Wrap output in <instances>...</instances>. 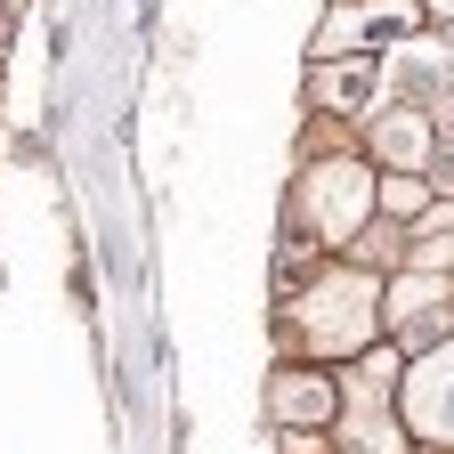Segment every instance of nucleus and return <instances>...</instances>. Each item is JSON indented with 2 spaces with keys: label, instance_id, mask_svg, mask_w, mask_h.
<instances>
[{
  "label": "nucleus",
  "instance_id": "9",
  "mask_svg": "<svg viewBox=\"0 0 454 454\" xmlns=\"http://www.w3.org/2000/svg\"><path fill=\"white\" fill-rule=\"evenodd\" d=\"M438 195H430V179L422 170H381L373 179V219H422Z\"/></svg>",
  "mask_w": 454,
  "mask_h": 454
},
{
  "label": "nucleus",
  "instance_id": "2",
  "mask_svg": "<svg viewBox=\"0 0 454 454\" xmlns=\"http://www.w3.org/2000/svg\"><path fill=\"white\" fill-rule=\"evenodd\" d=\"M373 179H381V170H373L357 146L309 154L301 179H293V203H284V227L309 236L317 252H349L365 227H373Z\"/></svg>",
  "mask_w": 454,
  "mask_h": 454
},
{
  "label": "nucleus",
  "instance_id": "10",
  "mask_svg": "<svg viewBox=\"0 0 454 454\" xmlns=\"http://www.w3.org/2000/svg\"><path fill=\"white\" fill-rule=\"evenodd\" d=\"M422 179H430V195H446V203H454V146H438V154L422 162Z\"/></svg>",
  "mask_w": 454,
  "mask_h": 454
},
{
  "label": "nucleus",
  "instance_id": "6",
  "mask_svg": "<svg viewBox=\"0 0 454 454\" xmlns=\"http://www.w3.org/2000/svg\"><path fill=\"white\" fill-rule=\"evenodd\" d=\"M340 414V389H333V365H301V357H284L268 373V422L276 430H333Z\"/></svg>",
  "mask_w": 454,
  "mask_h": 454
},
{
  "label": "nucleus",
  "instance_id": "1",
  "mask_svg": "<svg viewBox=\"0 0 454 454\" xmlns=\"http://www.w3.org/2000/svg\"><path fill=\"white\" fill-rule=\"evenodd\" d=\"M276 340L309 365H349L381 340V276L365 260H333L276 301Z\"/></svg>",
  "mask_w": 454,
  "mask_h": 454
},
{
  "label": "nucleus",
  "instance_id": "8",
  "mask_svg": "<svg viewBox=\"0 0 454 454\" xmlns=\"http://www.w3.org/2000/svg\"><path fill=\"white\" fill-rule=\"evenodd\" d=\"M325 438H333L340 454H414V438H406V422H389L381 406H340Z\"/></svg>",
  "mask_w": 454,
  "mask_h": 454
},
{
  "label": "nucleus",
  "instance_id": "3",
  "mask_svg": "<svg viewBox=\"0 0 454 454\" xmlns=\"http://www.w3.org/2000/svg\"><path fill=\"white\" fill-rule=\"evenodd\" d=\"M397 422H406L414 446L454 454V333L397 365Z\"/></svg>",
  "mask_w": 454,
  "mask_h": 454
},
{
  "label": "nucleus",
  "instance_id": "11",
  "mask_svg": "<svg viewBox=\"0 0 454 454\" xmlns=\"http://www.w3.org/2000/svg\"><path fill=\"white\" fill-rule=\"evenodd\" d=\"M333 438L325 430H276V454H325Z\"/></svg>",
  "mask_w": 454,
  "mask_h": 454
},
{
  "label": "nucleus",
  "instance_id": "5",
  "mask_svg": "<svg viewBox=\"0 0 454 454\" xmlns=\"http://www.w3.org/2000/svg\"><path fill=\"white\" fill-rule=\"evenodd\" d=\"M309 106L333 114V122H365L373 106H389L381 98V57L373 49H357V57H317V66H309Z\"/></svg>",
  "mask_w": 454,
  "mask_h": 454
},
{
  "label": "nucleus",
  "instance_id": "12",
  "mask_svg": "<svg viewBox=\"0 0 454 454\" xmlns=\"http://www.w3.org/2000/svg\"><path fill=\"white\" fill-rule=\"evenodd\" d=\"M414 9H430V17H446V25H454V0H414Z\"/></svg>",
  "mask_w": 454,
  "mask_h": 454
},
{
  "label": "nucleus",
  "instance_id": "4",
  "mask_svg": "<svg viewBox=\"0 0 454 454\" xmlns=\"http://www.w3.org/2000/svg\"><path fill=\"white\" fill-rule=\"evenodd\" d=\"M454 333V276H422V268H397L381 276V340L389 349H430V340Z\"/></svg>",
  "mask_w": 454,
  "mask_h": 454
},
{
  "label": "nucleus",
  "instance_id": "7",
  "mask_svg": "<svg viewBox=\"0 0 454 454\" xmlns=\"http://www.w3.org/2000/svg\"><path fill=\"white\" fill-rule=\"evenodd\" d=\"M373 170H422L438 154V122H430V106H373L365 114V146H357Z\"/></svg>",
  "mask_w": 454,
  "mask_h": 454
}]
</instances>
